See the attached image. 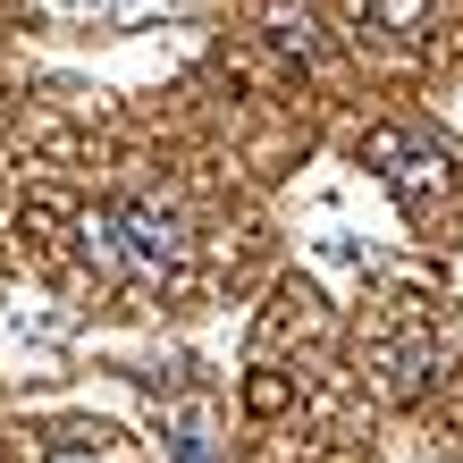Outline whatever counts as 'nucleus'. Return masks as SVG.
I'll return each instance as SVG.
<instances>
[{
    "instance_id": "1",
    "label": "nucleus",
    "mask_w": 463,
    "mask_h": 463,
    "mask_svg": "<svg viewBox=\"0 0 463 463\" xmlns=\"http://www.w3.org/2000/svg\"><path fill=\"white\" fill-rule=\"evenodd\" d=\"M76 244H85V261L101 269V279H135V287L185 269V220L160 211V203H135V194L85 211V220H76Z\"/></svg>"
},
{
    "instance_id": "2",
    "label": "nucleus",
    "mask_w": 463,
    "mask_h": 463,
    "mask_svg": "<svg viewBox=\"0 0 463 463\" xmlns=\"http://www.w3.org/2000/svg\"><path fill=\"white\" fill-rule=\"evenodd\" d=\"M354 160L379 169L404 203H421V194H439V185H447V152L421 144V135H404V127H363V135H354Z\"/></svg>"
},
{
    "instance_id": "3",
    "label": "nucleus",
    "mask_w": 463,
    "mask_h": 463,
    "mask_svg": "<svg viewBox=\"0 0 463 463\" xmlns=\"http://www.w3.org/2000/svg\"><path fill=\"white\" fill-rule=\"evenodd\" d=\"M430 9H439V0H354V17H363L371 34H421Z\"/></svg>"
},
{
    "instance_id": "4",
    "label": "nucleus",
    "mask_w": 463,
    "mask_h": 463,
    "mask_svg": "<svg viewBox=\"0 0 463 463\" xmlns=\"http://www.w3.org/2000/svg\"><path fill=\"white\" fill-rule=\"evenodd\" d=\"M93 439H101V430H51L34 463H118L110 447H93Z\"/></svg>"
},
{
    "instance_id": "5",
    "label": "nucleus",
    "mask_w": 463,
    "mask_h": 463,
    "mask_svg": "<svg viewBox=\"0 0 463 463\" xmlns=\"http://www.w3.org/2000/svg\"><path fill=\"white\" fill-rule=\"evenodd\" d=\"M269 34H279L295 60H312V17L304 9H287V0H269Z\"/></svg>"
},
{
    "instance_id": "6",
    "label": "nucleus",
    "mask_w": 463,
    "mask_h": 463,
    "mask_svg": "<svg viewBox=\"0 0 463 463\" xmlns=\"http://www.w3.org/2000/svg\"><path fill=\"white\" fill-rule=\"evenodd\" d=\"M177 463H211V447H203V421H194V413L177 421Z\"/></svg>"
},
{
    "instance_id": "7",
    "label": "nucleus",
    "mask_w": 463,
    "mask_h": 463,
    "mask_svg": "<svg viewBox=\"0 0 463 463\" xmlns=\"http://www.w3.org/2000/svg\"><path fill=\"white\" fill-rule=\"evenodd\" d=\"M244 396H253V413H279V404H287V388H279V379H253Z\"/></svg>"
}]
</instances>
